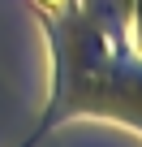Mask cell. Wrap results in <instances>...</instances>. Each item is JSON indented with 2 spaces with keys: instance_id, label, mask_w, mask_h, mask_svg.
<instances>
[{
  "instance_id": "1",
  "label": "cell",
  "mask_w": 142,
  "mask_h": 147,
  "mask_svg": "<svg viewBox=\"0 0 142 147\" xmlns=\"http://www.w3.org/2000/svg\"><path fill=\"white\" fill-rule=\"evenodd\" d=\"M35 143H39V134H30V138H26V143H22V147H35Z\"/></svg>"
}]
</instances>
